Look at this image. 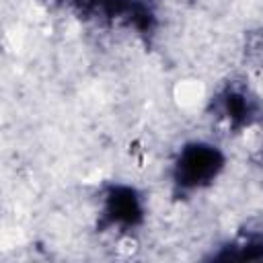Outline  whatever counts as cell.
<instances>
[{
    "mask_svg": "<svg viewBox=\"0 0 263 263\" xmlns=\"http://www.w3.org/2000/svg\"><path fill=\"white\" fill-rule=\"evenodd\" d=\"M226 171V154L214 138L185 140L171 158V181L183 191H201L212 187Z\"/></svg>",
    "mask_w": 263,
    "mask_h": 263,
    "instance_id": "obj_1",
    "label": "cell"
}]
</instances>
